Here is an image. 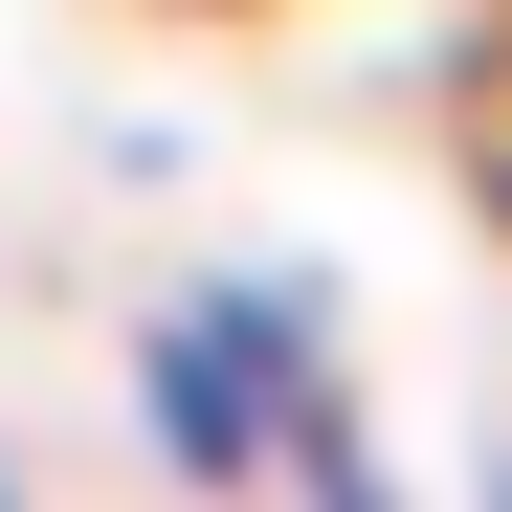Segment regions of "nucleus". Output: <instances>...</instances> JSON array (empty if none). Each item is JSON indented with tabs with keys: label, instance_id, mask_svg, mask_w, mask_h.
I'll list each match as a JSON object with an SVG mask.
<instances>
[{
	"label": "nucleus",
	"instance_id": "1",
	"mask_svg": "<svg viewBox=\"0 0 512 512\" xmlns=\"http://www.w3.org/2000/svg\"><path fill=\"white\" fill-rule=\"evenodd\" d=\"M134 423L179 446L201 490H245V468H312V490H357V401H334V312L312 290H179L134 334Z\"/></svg>",
	"mask_w": 512,
	"mask_h": 512
}]
</instances>
